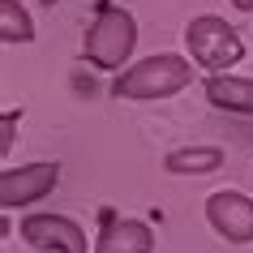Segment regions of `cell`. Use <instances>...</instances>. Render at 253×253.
I'll return each instance as SVG.
<instances>
[{"instance_id": "cell-1", "label": "cell", "mask_w": 253, "mask_h": 253, "mask_svg": "<svg viewBox=\"0 0 253 253\" xmlns=\"http://www.w3.org/2000/svg\"><path fill=\"white\" fill-rule=\"evenodd\" d=\"M189 82H193V60H185L176 52H159L120 69L116 82H112V94L116 99H172Z\"/></svg>"}, {"instance_id": "cell-2", "label": "cell", "mask_w": 253, "mask_h": 253, "mask_svg": "<svg viewBox=\"0 0 253 253\" xmlns=\"http://www.w3.org/2000/svg\"><path fill=\"white\" fill-rule=\"evenodd\" d=\"M137 43V22L120 4H99L86 30V60L94 69H125Z\"/></svg>"}, {"instance_id": "cell-3", "label": "cell", "mask_w": 253, "mask_h": 253, "mask_svg": "<svg viewBox=\"0 0 253 253\" xmlns=\"http://www.w3.org/2000/svg\"><path fill=\"white\" fill-rule=\"evenodd\" d=\"M185 47L189 60L206 73H232V65L245 60V39L214 13H202L185 26Z\"/></svg>"}, {"instance_id": "cell-4", "label": "cell", "mask_w": 253, "mask_h": 253, "mask_svg": "<svg viewBox=\"0 0 253 253\" xmlns=\"http://www.w3.org/2000/svg\"><path fill=\"white\" fill-rule=\"evenodd\" d=\"M56 185H60V163H52V159L4 168L0 172V202H4V211H17V206L43 202Z\"/></svg>"}, {"instance_id": "cell-5", "label": "cell", "mask_w": 253, "mask_h": 253, "mask_svg": "<svg viewBox=\"0 0 253 253\" xmlns=\"http://www.w3.org/2000/svg\"><path fill=\"white\" fill-rule=\"evenodd\" d=\"M206 223L232 245H249L253 240V198L236 189H219L206 198Z\"/></svg>"}, {"instance_id": "cell-6", "label": "cell", "mask_w": 253, "mask_h": 253, "mask_svg": "<svg viewBox=\"0 0 253 253\" xmlns=\"http://www.w3.org/2000/svg\"><path fill=\"white\" fill-rule=\"evenodd\" d=\"M22 240H30L35 249H47V253H90L86 232L65 214H26Z\"/></svg>"}, {"instance_id": "cell-7", "label": "cell", "mask_w": 253, "mask_h": 253, "mask_svg": "<svg viewBox=\"0 0 253 253\" xmlns=\"http://www.w3.org/2000/svg\"><path fill=\"white\" fill-rule=\"evenodd\" d=\"M94 253H155V232L142 219H112L94 240Z\"/></svg>"}, {"instance_id": "cell-8", "label": "cell", "mask_w": 253, "mask_h": 253, "mask_svg": "<svg viewBox=\"0 0 253 253\" xmlns=\"http://www.w3.org/2000/svg\"><path fill=\"white\" fill-rule=\"evenodd\" d=\"M206 99L219 112H236V116H253V78H236V73H211L206 78Z\"/></svg>"}, {"instance_id": "cell-9", "label": "cell", "mask_w": 253, "mask_h": 253, "mask_svg": "<svg viewBox=\"0 0 253 253\" xmlns=\"http://www.w3.org/2000/svg\"><path fill=\"white\" fill-rule=\"evenodd\" d=\"M163 168L176 172V176H202V172L223 168V150L219 146H185V150H172Z\"/></svg>"}, {"instance_id": "cell-10", "label": "cell", "mask_w": 253, "mask_h": 253, "mask_svg": "<svg viewBox=\"0 0 253 253\" xmlns=\"http://www.w3.org/2000/svg\"><path fill=\"white\" fill-rule=\"evenodd\" d=\"M0 39L4 43H30L35 39V22L17 0H0Z\"/></svg>"}, {"instance_id": "cell-11", "label": "cell", "mask_w": 253, "mask_h": 253, "mask_svg": "<svg viewBox=\"0 0 253 253\" xmlns=\"http://www.w3.org/2000/svg\"><path fill=\"white\" fill-rule=\"evenodd\" d=\"M13 125H17V112H4V133H0V150H4V155L13 146Z\"/></svg>"}, {"instance_id": "cell-12", "label": "cell", "mask_w": 253, "mask_h": 253, "mask_svg": "<svg viewBox=\"0 0 253 253\" xmlns=\"http://www.w3.org/2000/svg\"><path fill=\"white\" fill-rule=\"evenodd\" d=\"M232 4H236L240 13H253V0H232Z\"/></svg>"}]
</instances>
